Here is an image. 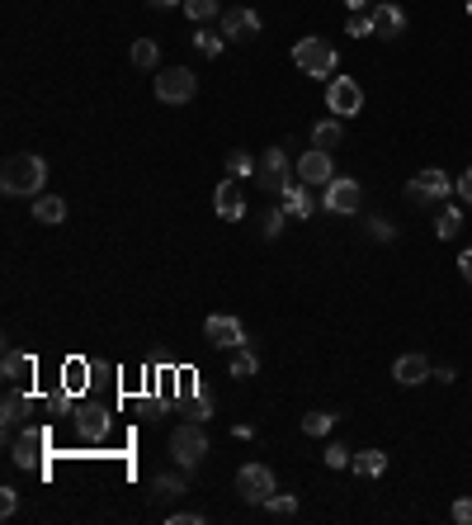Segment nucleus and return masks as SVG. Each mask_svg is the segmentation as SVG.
Masks as SVG:
<instances>
[{"label":"nucleus","mask_w":472,"mask_h":525,"mask_svg":"<svg viewBox=\"0 0 472 525\" xmlns=\"http://www.w3.org/2000/svg\"><path fill=\"white\" fill-rule=\"evenodd\" d=\"M47 185V161L33 157V152H14L0 171V190L5 194H43Z\"/></svg>","instance_id":"obj_1"},{"label":"nucleus","mask_w":472,"mask_h":525,"mask_svg":"<svg viewBox=\"0 0 472 525\" xmlns=\"http://www.w3.org/2000/svg\"><path fill=\"white\" fill-rule=\"evenodd\" d=\"M293 67L308 72V76H335V67H341V53L326 43V38H298L293 43Z\"/></svg>","instance_id":"obj_2"},{"label":"nucleus","mask_w":472,"mask_h":525,"mask_svg":"<svg viewBox=\"0 0 472 525\" xmlns=\"http://www.w3.org/2000/svg\"><path fill=\"white\" fill-rule=\"evenodd\" d=\"M171 454H175V464H180V469H198V464H204V454H208L204 421H184V426H175V436H171Z\"/></svg>","instance_id":"obj_3"},{"label":"nucleus","mask_w":472,"mask_h":525,"mask_svg":"<svg viewBox=\"0 0 472 525\" xmlns=\"http://www.w3.org/2000/svg\"><path fill=\"white\" fill-rule=\"evenodd\" d=\"M453 190H459V185H453V180H449L440 166H430V171H416V175L407 180V194H411L416 204H444Z\"/></svg>","instance_id":"obj_4"},{"label":"nucleus","mask_w":472,"mask_h":525,"mask_svg":"<svg viewBox=\"0 0 472 525\" xmlns=\"http://www.w3.org/2000/svg\"><path fill=\"white\" fill-rule=\"evenodd\" d=\"M256 185H260V190H269V194H289V190H293V171H289V157H283L279 147H269V152L260 157Z\"/></svg>","instance_id":"obj_5"},{"label":"nucleus","mask_w":472,"mask_h":525,"mask_svg":"<svg viewBox=\"0 0 472 525\" xmlns=\"http://www.w3.org/2000/svg\"><path fill=\"white\" fill-rule=\"evenodd\" d=\"M326 109H331V114H341V119L359 114V109H364V90H359V80H354V76H331V80H326Z\"/></svg>","instance_id":"obj_6"},{"label":"nucleus","mask_w":472,"mask_h":525,"mask_svg":"<svg viewBox=\"0 0 472 525\" xmlns=\"http://www.w3.org/2000/svg\"><path fill=\"white\" fill-rule=\"evenodd\" d=\"M194 90H198V76L190 67H165L156 76V95L165 105H184V100H194Z\"/></svg>","instance_id":"obj_7"},{"label":"nucleus","mask_w":472,"mask_h":525,"mask_svg":"<svg viewBox=\"0 0 472 525\" xmlns=\"http://www.w3.org/2000/svg\"><path fill=\"white\" fill-rule=\"evenodd\" d=\"M326 194H322V208H331V213H359V204H364V190H359V180H350V175H335L331 185H322Z\"/></svg>","instance_id":"obj_8"},{"label":"nucleus","mask_w":472,"mask_h":525,"mask_svg":"<svg viewBox=\"0 0 472 525\" xmlns=\"http://www.w3.org/2000/svg\"><path fill=\"white\" fill-rule=\"evenodd\" d=\"M236 492H241L246 502H269L274 497V473L265 464H241L236 469Z\"/></svg>","instance_id":"obj_9"},{"label":"nucleus","mask_w":472,"mask_h":525,"mask_svg":"<svg viewBox=\"0 0 472 525\" xmlns=\"http://www.w3.org/2000/svg\"><path fill=\"white\" fill-rule=\"evenodd\" d=\"M204 336H208V346H217V351L246 346V326L236 322V318H227V313H213V318L204 322Z\"/></svg>","instance_id":"obj_10"},{"label":"nucleus","mask_w":472,"mask_h":525,"mask_svg":"<svg viewBox=\"0 0 472 525\" xmlns=\"http://www.w3.org/2000/svg\"><path fill=\"white\" fill-rule=\"evenodd\" d=\"M213 208H217V218H227V223L246 218V194H241V185H236V175L213 190Z\"/></svg>","instance_id":"obj_11"},{"label":"nucleus","mask_w":472,"mask_h":525,"mask_svg":"<svg viewBox=\"0 0 472 525\" xmlns=\"http://www.w3.org/2000/svg\"><path fill=\"white\" fill-rule=\"evenodd\" d=\"M298 180H302V185H331V180H335L331 152H316V147H312V152H302L298 157Z\"/></svg>","instance_id":"obj_12"},{"label":"nucleus","mask_w":472,"mask_h":525,"mask_svg":"<svg viewBox=\"0 0 472 525\" xmlns=\"http://www.w3.org/2000/svg\"><path fill=\"white\" fill-rule=\"evenodd\" d=\"M43 450H47V431H43V426H29V431L14 440V464H20V469H38Z\"/></svg>","instance_id":"obj_13"},{"label":"nucleus","mask_w":472,"mask_h":525,"mask_svg":"<svg viewBox=\"0 0 472 525\" xmlns=\"http://www.w3.org/2000/svg\"><path fill=\"white\" fill-rule=\"evenodd\" d=\"M260 34V14L256 10H223V38H256Z\"/></svg>","instance_id":"obj_14"},{"label":"nucleus","mask_w":472,"mask_h":525,"mask_svg":"<svg viewBox=\"0 0 472 525\" xmlns=\"http://www.w3.org/2000/svg\"><path fill=\"white\" fill-rule=\"evenodd\" d=\"M430 374H434V369H430V360H426V355H416V351H411V355H401L397 365H392V379H397L401 388H416V384H426Z\"/></svg>","instance_id":"obj_15"},{"label":"nucleus","mask_w":472,"mask_h":525,"mask_svg":"<svg viewBox=\"0 0 472 525\" xmlns=\"http://www.w3.org/2000/svg\"><path fill=\"white\" fill-rule=\"evenodd\" d=\"M33 355H24V351H5V360H0V374H5V384L10 388H24V384H33Z\"/></svg>","instance_id":"obj_16"},{"label":"nucleus","mask_w":472,"mask_h":525,"mask_svg":"<svg viewBox=\"0 0 472 525\" xmlns=\"http://www.w3.org/2000/svg\"><path fill=\"white\" fill-rule=\"evenodd\" d=\"M397 34H407V14H401L392 0H383L374 10V38H397Z\"/></svg>","instance_id":"obj_17"},{"label":"nucleus","mask_w":472,"mask_h":525,"mask_svg":"<svg viewBox=\"0 0 472 525\" xmlns=\"http://www.w3.org/2000/svg\"><path fill=\"white\" fill-rule=\"evenodd\" d=\"M76 431L86 440H105L109 436V412H105V407H80V412H76Z\"/></svg>","instance_id":"obj_18"},{"label":"nucleus","mask_w":472,"mask_h":525,"mask_svg":"<svg viewBox=\"0 0 472 525\" xmlns=\"http://www.w3.org/2000/svg\"><path fill=\"white\" fill-rule=\"evenodd\" d=\"M283 213H289V218H298V223H308L312 213H316L312 190H308V185H293L289 194H283Z\"/></svg>","instance_id":"obj_19"},{"label":"nucleus","mask_w":472,"mask_h":525,"mask_svg":"<svg viewBox=\"0 0 472 525\" xmlns=\"http://www.w3.org/2000/svg\"><path fill=\"white\" fill-rule=\"evenodd\" d=\"M33 218L38 223H66V199H57V194H33Z\"/></svg>","instance_id":"obj_20"},{"label":"nucleus","mask_w":472,"mask_h":525,"mask_svg":"<svg viewBox=\"0 0 472 525\" xmlns=\"http://www.w3.org/2000/svg\"><path fill=\"white\" fill-rule=\"evenodd\" d=\"M0 417H5V426L29 421V393H24V388H10L5 402H0Z\"/></svg>","instance_id":"obj_21"},{"label":"nucleus","mask_w":472,"mask_h":525,"mask_svg":"<svg viewBox=\"0 0 472 525\" xmlns=\"http://www.w3.org/2000/svg\"><path fill=\"white\" fill-rule=\"evenodd\" d=\"M350 469L359 473V478H378V473L387 469V454L383 450H359V454L350 459Z\"/></svg>","instance_id":"obj_22"},{"label":"nucleus","mask_w":472,"mask_h":525,"mask_svg":"<svg viewBox=\"0 0 472 525\" xmlns=\"http://www.w3.org/2000/svg\"><path fill=\"white\" fill-rule=\"evenodd\" d=\"M459 233H463V208L444 204V208H440V218H434V237H440V241H453Z\"/></svg>","instance_id":"obj_23"},{"label":"nucleus","mask_w":472,"mask_h":525,"mask_svg":"<svg viewBox=\"0 0 472 525\" xmlns=\"http://www.w3.org/2000/svg\"><path fill=\"white\" fill-rule=\"evenodd\" d=\"M256 369H260V355L250 351V341L232 351V379H256Z\"/></svg>","instance_id":"obj_24"},{"label":"nucleus","mask_w":472,"mask_h":525,"mask_svg":"<svg viewBox=\"0 0 472 525\" xmlns=\"http://www.w3.org/2000/svg\"><path fill=\"white\" fill-rule=\"evenodd\" d=\"M341 123H335V119H322V123H316L312 128V147H316V152H335V147H341Z\"/></svg>","instance_id":"obj_25"},{"label":"nucleus","mask_w":472,"mask_h":525,"mask_svg":"<svg viewBox=\"0 0 472 525\" xmlns=\"http://www.w3.org/2000/svg\"><path fill=\"white\" fill-rule=\"evenodd\" d=\"M156 62H161V47H156V38H138V43H132V67L151 72Z\"/></svg>","instance_id":"obj_26"},{"label":"nucleus","mask_w":472,"mask_h":525,"mask_svg":"<svg viewBox=\"0 0 472 525\" xmlns=\"http://www.w3.org/2000/svg\"><path fill=\"white\" fill-rule=\"evenodd\" d=\"M180 412L190 421H208L213 417V402L204 398V393H190V398H180Z\"/></svg>","instance_id":"obj_27"},{"label":"nucleus","mask_w":472,"mask_h":525,"mask_svg":"<svg viewBox=\"0 0 472 525\" xmlns=\"http://www.w3.org/2000/svg\"><path fill=\"white\" fill-rule=\"evenodd\" d=\"M227 171H232L236 180H246V175H256V171H260V161L250 157V152H227Z\"/></svg>","instance_id":"obj_28"},{"label":"nucleus","mask_w":472,"mask_h":525,"mask_svg":"<svg viewBox=\"0 0 472 525\" xmlns=\"http://www.w3.org/2000/svg\"><path fill=\"white\" fill-rule=\"evenodd\" d=\"M62 388H66V393H80V388H86V360H72V365L62 369Z\"/></svg>","instance_id":"obj_29"},{"label":"nucleus","mask_w":472,"mask_h":525,"mask_svg":"<svg viewBox=\"0 0 472 525\" xmlns=\"http://www.w3.org/2000/svg\"><path fill=\"white\" fill-rule=\"evenodd\" d=\"M335 421H341V417H331V412H308V417H302V431H308V436H331Z\"/></svg>","instance_id":"obj_30"},{"label":"nucleus","mask_w":472,"mask_h":525,"mask_svg":"<svg viewBox=\"0 0 472 525\" xmlns=\"http://www.w3.org/2000/svg\"><path fill=\"white\" fill-rule=\"evenodd\" d=\"M260 506H265V512L274 516V521H283V516H298V497H279V492H274L269 502H260Z\"/></svg>","instance_id":"obj_31"},{"label":"nucleus","mask_w":472,"mask_h":525,"mask_svg":"<svg viewBox=\"0 0 472 525\" xmlns=\"http://www.w3.org/2000/svg\"><path fill=\"white\" fill-rule=\"evenodd\" d=\"M345 29H350V38H374V14H364V10H354Z\"/></svg>","instance_id":"obj_32"},{"label":"nucleus","mask_w":472,"mask_h":525,"mask_svg":"<svg viewBox=\"0 0 472 525\" xmlns=\"http://www.w3.org/2000/svg\"><path fill=\"white\" fill-rule=\"evenodd\" d=\"M223 43H227V38H217L213 29H198V34H194V47H198L204 57H217V53H223Z\"/></svg>","instance_id":"obj_33"},{"label":"nucleus","mask_w":472,"mask_h":525,"mask_svg":"<svg viewBox=\"0 0 472 525\" xmlns=\"http://www.w3.org/2000/svg\"><path fill=\"white\" fill-rule=\"evenodd\" d=\"M283 223H289V213H283V208H269L265 218H260V233H265L269 241H274V237L283 233Z\"/></svg>","instance_id":"obj_34"},{"label":"nucleus","mask_w":472,"mask_h":525,"mask_svg":"<svg viewBox=\"0 0 472 525\" xmlns=\"http://www.w3.org/2000/svg\"><path fill=\"white\" fill-rule=\"evenodd\" d=\"M175 492H184V487H180V478H175V473H161V478H156V483H151V497H156V502H165V497H175Z\"/></svg>","instance_id":"obj_35"},{"label":"nucleus","mask_w":472,"mask_h":525,"mask_svg":"<svg viewBox=\"0 0 472 525\" xmlns=\"http://www.w3.org/2000/svg\"><path fill=\"white\" fill-rule=\"evenodd\" d=\"M184 14L204 24V20H213V14H217V0H184Z\"/></svg>","instance_id":"obj_36"},{"label":"nucleus","mask_w":472,"mask_h":525,"mask_svg":"<svg viewBox=\"0 0 472 525\" xmlns=\"http://www.w3.org/2000/svg\"><path fill=\"white\" fill-rule=\"evenodd\" d=\"M14 512H20V492H14V487H0V516H14Z\"/></svg>","instance_id":"obj_37"},{"label":"nucleus","mask_w":472,"mask_h":525,"mask_svg":"<svg viewBox=\"0 0 472 525\" xmlns=\"http://www.w3.org/2000/svg\"><path fill=\"white\" fill-rule=\"evenodd\" d=\"M368 233H374V241H392V237H397V227L387 223V218H368Z\"/></svg>","instance_id":"obj_38"},{"label":"nucleus","mask_w":472,"mask_h":525,"mask_svg":"<svg viewBox=\"0 0 472 525\" xmlns=\"http://www.w3.org/2000/svg\"><path fill=\"white\" fill-rule=\"evenodd\" d=\"M350 459H354V454H350L345 445H326V464H331V469H345Z\"/></svg>","instance_id":"obj_39"},{"label":"nucleus","mask_w":472,"mask_h":525,"mask_svg":"<svg viewBox=\"0 0 472 525\" xmlns=\"http://www.w3.org/2000/svg\"><path fill=\"white\" fill-rule=\"evenodd\" d=\"M453 521H459V525H472V497H459V502H453Z\"/></svg>","instance_id":"obj_40"},{"label":"nucleus","mask_w":472,"mask_h":525,"mask_svg":"<svg viewBox=\"0 0 472 525\" xmlns=\"http://www.w3.org/2000/svg\"><path fill=\"white\" fill-rule=\"evenodd\" d=\"M171 525H204V512H175Z\"/></svg>","instance_id":"obj_41"},{"label":"nucleus","mask_w":472,"mask_h":525,"mask_svg":"<svg viewBox=\"0 0 472 525\" xmlns=\"http://www.w3.org/2000/svg\"><path fill=\"white\" fill-rule=\"evenodd\" d=\"M459 275L472 284V251H463V256H459Z\"/></svg>","instance_id":"obj_42"},{"label":"nucleus","mask_w":472,"mask_h":525,"mask_svg":"<svg viewBox=\"0 0 472 525\" xmlns=\"http://www.w3.org/2000/svg\"><path fill=\"white\" fill-rule=\"evenodd\" d=\"M459 194H463V199L472 204V171H463V180H459Z\"/></svg>","instance_id":"obj_43"},{"label":"nucleus","mask_w":472,"mask_h":525,"mask_svg":"<svg viewBox=\"0 0 472 525\" xmlns=\"http://www.w3.org/2000/svg\"><path fill=\"white\" fill-rule=\"evenodd\" d=\"M151 5H156V10H165V5H180V0H151Z\"/></svg>","instance_id":"obj_44"},{"label":"nucleus","mask_w":472,"mask_h":525,"mask_svg":"<svg viewBox=\"0 0 472 525\" xmlns=\"http://www.w3.org/2000/svg\"><path fill=\"white\" fill-rule=\"evenodd\" d=\"M368 5V0H350V10H364Z\"/></svg>","instance_id":"obj_45"},{"label":"nucleus","mask_w":472,"mask_h":525,"mask_svg":"<svg viewBox=\"0 0 472 525\" xmlns=\"http://www.w3.org/2000/svg\"><path fill=\"white\" fill-rule=\"evenodd\" d=\"M468 14H472V0H468Z\"/></svg>","instance_id":"obj_46"}]
</instances>
